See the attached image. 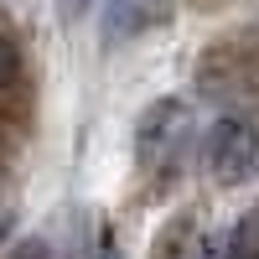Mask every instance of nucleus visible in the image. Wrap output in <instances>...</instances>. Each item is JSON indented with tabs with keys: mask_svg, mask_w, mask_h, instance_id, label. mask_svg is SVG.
<instances>
[{
	"mask_svg": "<svg viewBox=\"0 0 259 259\" xmlns=\"http://www.w3.org/2000/svg\"><path fill=\"white\" fill-rule=\"evenodd\" d=\"M21 94V47L0 31V104Z\"/></svg>",
	"mask_w": 259,
	"mask_h": 259,
	"instance_id": "obj_5",
	"label": "nucleus"
},
{
	"mask_svg": "<svg viewBox=\"0 0 259 259\" xmlns=\"http://www.w3.org/2000/svg\"><path fill=\"white\" fill-rule=\"evenodd\" d=\"M11 259H52V244H47V239H21V244L11 249Z\"/></svg>",
	"mask_w": 259,
	"mask_h": 259,
	"instance_id": "obj_8",
	"label": "nucleus"
},
{
	"mask_svg": "<svg viewBox=\"0 0 259 259\" xmlns=\"http://www.w3.org/2000/svg\"><path fill=\"white\" fill-rule=\"evenodd\" d=\"M197 94L218 104H259V62L233 47H212L197 68Z\"/></svg>",
	"mask_w": 259,
	"mask_h": 259,
	"instance_id": "obj_2",
	"label": "nucleus"
},
{
	"mask_svg": "<svg viewBox=\"0 0 259 259\" xmlns=\"http://www.w3.org/2000/svg\"><path fill=\"white\" fill-rule=\"evenodd\" d=\"M89 6H94V0H57V11L68 16V21H78V16H89Z\"/></svg>",
	"mask_w": 259,
	"mask_h": 259,
	"instance_id": "obj_9",
	"label": "nucleus"
},
{
	"mask_svg": "<svg viewBox=\"0 0 259 259\" xmlns=\"http://www.w3.org/2000/svg\"><path fill=\"white\" fill-rule=\"evenodd\" d=\"M83 259H119V249H114V233H109V228H99L94 239H89V249H83Z\"/></svg>",
	"mask_w": 259,
	"mask_h": 259,
	"instance_id": "obj_7",
	"label": "nucleus"
},
{
	"mask_svg": "<svg viewBox=\"0 0 259 259\" xmlns=\"http://www.w3.org/2000/svg\"><path fill=\"white\" fill-rule=\"evenodd\" d=\"M140 6L135 0H119V6H109V16H104V41H124L130 31H140Z\"/></svg>",
	"mask_w": 259,
	"mask_h": 259,
	"instance_id": "obj_6",
	"label": "nucleus"
},
{
	"mask_svg": "<svg viewBox=\"0 0 259 259\" xmlns=\"http://www.w3.org/2000/svg\"><path fill=\"white\" fill-rule=\"evenodd\" d=\"M207 166L223 187H244L259 177V124L249 114H223L207 135Z\"/></svg>",
	"mask_w": 259,
	"mask_h": 259,
	"instance_id": "obj_1",
	"label": "nucleus"
},
{
	"mask_svg": "<svg viewBox=\"0 0 259 259\" xmlns=\"http://www.w3.org/2000/svg\"><path fill=\"white\" fill-rule=\"evenodd\" d=\"M197 244H202V212L182 207L161 223L156 244H150V259H197Z\"/></svg>",
	"mask_w": 259,
	"mask_h": 259,
	"instance_id": "obj_3",
	"label": "nucleus"
},
{
	"mask_svg": "<svg viewBox=\"0 0 259 259\" xmlns=\"http://www.w3.org/2000/svg\"><path fill=\"white\" fill-rule=\"evenodd\" d=\"M187 119V109L177 99H161V104H150L145 109V119H140V130H135V145H140V161H150V156H166V145H171V135H177V124Z\"/></svg>",
	"mask_w": 259,
	"mask_h": 259,
	"instance_id": "obj_4",
	"label": "nucleus"
}]
</instances>
